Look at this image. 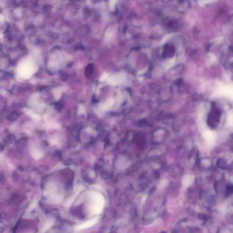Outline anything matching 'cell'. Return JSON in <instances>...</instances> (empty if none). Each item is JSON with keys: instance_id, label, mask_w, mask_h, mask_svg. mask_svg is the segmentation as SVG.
<instances>
[{"instance_id": "277c9868", "label": "cell", "mask_w": 233, "mask_h": 233, "mask_svg": "<svg viewBox=\"0 0 233 233\" xmlns=\"http://www.w3.org/2000/svg\"><path fill=\"white\" fill-rule=\"evenodd\" d=\"M32 155L36 159H40L43 156L42 152L37 149H35L32 152Z\"/></svg>"}, {"instance_id": "6da1fadb", "label": "cell", "mask_w": 233, "mask_h": 233, "mask_svg": "<svg viewBox=\"0 0 233 233\" xmlns=\"http://www.w3.org/2000/svg\"><path fill=\"white\" fill-rule=\"evenodd\" d=\"M37 70V65L33 58L31 57H28L22 59L18 64L17 68V74L21 79H28Z\"/></svg>"}, {"instance_id": "5b68a950", "label": "cell", "mask_w": 233, "mask_h": 233, "mask_svg": "<svg viewBox=\"0 0 233 233\" xmlns=\"http://www.w3.org/2000/svg\"><path fill=\"white\" fill-rule=\"evenodd\" d=\"M215 0H202L200 2V4L201 6H203L204 5L210 3L214 2Z\"/></svg>"}, {"instance_id": "8992f818", "label": "cell", "mask_w": 233, "mask_h": 233, "mask_svg": "<svg viewBox=\"0 0 233 233\" xmlns=\"http://www.w3.org/2000/svg\"><path fill=\"white\" fill-rule=\"evenodd\" d=\"M233 187L232 185H229L226 189V194L228 195L231 194L232 193Z\"/></svg>"}, {"instance_id": "3957f363", "label": "cell", "mask_w": 233, "mask_h": 233, "mask_svg": "<svg viewBox=\"0 0 233 233\" xmlns=\"http://www.w3.org/2000/svg\"><path fill=\"white\" fill-rule=\"evenodd\" d=\"M99 220H100V217L98 216L94 217L93 219H91L88 221L85 222V223L82 224L77 225L75 228V230L80 231L91 228L92 226L98 224Z\"/></svg>"}, {"instance_id": "7a4b0ae2", "label": "cell", "mask_w": 233, "mask_h": 233, "mask_svg": "<svg viewBox=\"0 0 233 233\" xmlns=\"http://www.w3.org/2000/svg\"><path fill=\"white\" fill-rule=\"evenodd\" d=\"M89 209L92 214L98 215L103 211L105 205L104 196L98 192H93L90 194Z\"/></svg>"}]
</instances>
